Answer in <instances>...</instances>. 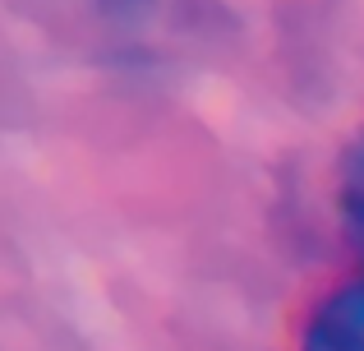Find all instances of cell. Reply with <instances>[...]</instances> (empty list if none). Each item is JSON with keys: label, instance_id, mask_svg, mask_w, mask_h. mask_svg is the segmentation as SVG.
I'll return each instance as SVG.
<instances>
[{"label": "cell", "instance_id": "obj_2", "mask_svg": "<svg viewBox=\"0 0 364 351\" xmlns=\"http://www.w3.org/2000/svg\"><path fill=\"white\" fill-rule=\"evenodd\" d=\"M337 208L346 236L364 250V135L346 148V162H341V185H337Z\"/></svg>", "mask_w": 364, "mask_h": 351}, {"label": "cell", "instance_id": "obj_1", "mask_svg": "<svg viewBox=\"0 0 364 351\" xmlns=\"http://www.w3.org/2000/svg\"><path fill=\"white\" fill-rule=\"evenodd\" d=\"M304 351H364V273L318 300L304 328Z\"/></svg>", "mask_w": 364, "mask_h": 351}]
</instances>
